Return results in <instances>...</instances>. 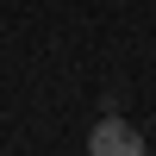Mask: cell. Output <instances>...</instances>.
I'll list each match as a JSON object with an SVG mask.
<instances>
[{"instance_id": "cell-1", "label": "cell", "mask_w": 156, "mask_h": 156, "mask_svg": "<svg viewBox=\"0 0 156 156\" xmlns=\"http://www.w3.org/2000/svg\"><path fill=\"white\" fill-rule=\"evenodd\" d=\"M87 156H144V131H137L131 119H94V131H87Z\"/></svg>"}]
</instances>
